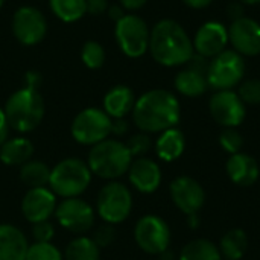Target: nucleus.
<instances>
[{
	"label": "nucleus",
	"mask_w": 260,
	"mask_h": 260,
	"mask_svg": "<svg viewBox=\"0 0 260 260\" xmlns=\"http://www.w3.org/2000/svg\"><path fill=\"white\" fill-rule=\"evenodd\" d=\"M136 126L146 134L163 133L177 126L181 116L178 98L163 88H154L136 99L133 108Z\"/></svg>",
	"instance_id": "1"
},
{
	"label": "nucleus",
	"mask_w": 260,
	"mask_h": 260,
	"mask_svg": "<svg viewBox=\"0 0 260 260\" xmlns=\"http://www.w3.org/2000/svg\"><path fill=\"white\" fill-rule=\"evenodd\" d=\"M148 52L152 59L163 67L184 66L195 55L192 38L186 29L172 18H163L152 26Z\"/></svg>",
	"instance_id": "2"
},
{
	"label": "nucleus",
	"mask_w": 260,
	"mask_h": 260,
	"mask_svg": "<svg viewBox=\"0 0 260 260\" xmlns=\"http://www.w3.org/2000/svg\"><path fill=\"white\" fill-rule=\"evenodd\" d=\"M44 110V101L40 91L30 87H21L14 91L3 108L11 129L21 134L34 131L41 123Z\"/></svg>",
	"instance_id": "3"
},
{
	"label": "nucleus",
	"mask_w": 260,
	"mask_h": 260,
	"mask_svg": "<svg viewBox=\"0 0 260 260\" xmlns=\"http://www.w3.org/2000/svg\"><path fill=\"white\" fill-rule=\"evenodd\" d=\"M133 155L125 142L117 139H105L104 142L91 146L87 165L91 174L104 180H117L125 175L131 166Z\"/></svg>",
	"instance_id": "4"
},
{
	"label": "nucleus",
	"mask_w": 260,
	"mask_h": 260,
	"mask_svg": "<svg viewBox=\"0 0 260 260\" xmlns=\"http://www.w3.org/2000/svg\"><path fill=\"white\" fill-rule=\"evenodd\" d=\"M91 171L81 158H64L50 171L49 189L61 198H76L91 183Z\"/></svg>",
	"instance_id": "5"
},
{
	"label": "nucleus",
	"mask_w": 260,
	"mask_h": 260,
	"mask_svg": "<svg viewBox=\"0 0 260 260\" xmlns=\"http://www.w3.org/2000/svg\"><path fill=\"white\" fill-rule=\"evenodd\" d=\"M114 37L120 52L128 58H140L149 50L151 29L137 14L126 12L114 24Z\"/></svg>",
	"instance_id": "6"
},
{
	"label": "nucleus",
	"mask_w": 260,
	"mask_h": 260,
	"mask_svg": "<svg viewBox=\"0 0 260 260\" xmlns=\"http://www.w3.org/2000/svg\"><path fill=\"white\" fill-rule=\"evenodd\" d=\"M245 59L233 49H225L209 61L207 82L209 87L219 90H233L244 81Z\"/></svg>",
	"instance_id": "7"
},
{
	"label": "nucleus",
	"mask_w": 260,
	"mask_h": 260,
	"mask_svg": "<svg viewBox=\"0 0 260 260\" xmlns=\"http://www.w3.org/2000/svg\"><path fill=\"white\" fill-rule=\"evenodd\" d=\"M131 209L133 195L125 184L110 181L101 189L96 201V212L104 222L111 225L120 224L129 216Z\"/></svg>",
	"instance_id": "8"
},
{
	"label": "nucleus",
	"mask_w": 260,
	"mask_h": 260,
	"mask_svg": "<svg viewBox=\"0 0 260 260\" xmlns=\"http://www.w3.org/2000/svg\"><path fill=\"white\" fill-rule=\"evenodd\" d=\"M111 120L113 119L102 108L90 107L76 114L70 131L78 143L94 146L110 137Z\"/></svg>",
	"instance_id": "9"
},
{
	"label": "nucleus",
	"mask_w": 260,
	"mask_h": 260,
	"mask_svg": "<svg viewBox=\"0 0 260 260\" xmlns=\"http://www.w3.org/2000/svg\"><path fill=\"white\" fill-rule=\"evenodd\" d=\"M134 239L139 248L152 256H161L171 244V230L165 219L155 215L140 218L134 227Z\"/></svg>",
	"instance_id": "10"
},
{
	"label": "nucleus",
	"mask_w": 260,
	"mask_h": 260,
	"mask_svg": "<svg viewBox=\"0 0 260 260\" xmlns=\"http://www.w3.org/2000/svg\"><path fill=\"white\" fill-rule=\"evenodd\" d=\"M11 29L20 44L35 46L43 41L47 34V20L38 8L24 5L14 12Z\"/></svg>",
	"instance_id": "11"
},
{
	"label": "nucleus",
	"mask_w": 260,
	"mask_h": 260,
	"mask_svg": "<svg viewBox=\"0 0 260 260\" xmlns=\"http://www.w3.org/2000/svg\"><path fill=\"white\" fill-rule=\"evenodd\" d=\"M55 218L67 232L82 235L93 227L96 213L87 201L76 197L64 198L55 209Z\"/></svg>",
	"instance_id": "12"
},
{
	"label": "nucleus",
	"mask_w": 260,
	"mask_h": 260,
	"mask_svg": "<svg viewBox=\"0 0 260 260\" xmlns=\"http://www.w3.org/2000/svg\"><path fill=\"white\" fill-rule=\"evenodd\" d=\"M213 120L224 128L239 126L247 116V105L235 90H219L209 101Z\"/></svg>",
	"instance_id": "13"
},
{
	"label": "nucleus",
	"mask_w": 260,
	"mask_h": 260,
	"mask_svg": "<svg viewBox=\"0 0 260 260\" xmlns=\"http://www.w3.org/2000/svg\"><path fill=\"white\" fill-rule=\"evenodd\" d=\"M192 43L197 55L212 59L229 49V27L218 20H209L197 29Z\"/></svg>",
	"instance_id": "14"
},
{
	"label": "nucleus",
	"mask_w": 260,
	"mask_h": 260,
	"mask_svg": "<svg viewBox=\"0 0 260 260\" xmlns=\"http://www.w3.org/2000/svg\"><path fill=\"white\" fill-rule=\"evenodd\" d=\"M229 44L244 58L260 55L259 21L245 15L233 20L229 26Z\"/></svg>",
	"instance_id": "15"
},
{
	"label": "nucleus",
	"mask_w": 260,
	"mask_h": 260,
	"mask_svg": "<svg viewBox=\"0 0 260 260\" xmlns=\"http://www.w3.org/2000/svg\"><path fill=\"white\" fill-rule=\"evenodd\" d=\"M169 193L172 203L187 216L197 215L206 201V193L203 186L189 175H181L174 178L169 186Z\"/></svg>",
	"instance_id": "16"
},
{
	"label": "nucleus",
	"mask_w": 260,
	"mask_h": 260,
	"mask_svg": "<svg viewBox=\"0 0 260 260\" xmlns=\"http://www.w3.org/2000/svg\"><path fill=\"white\" fill-rule=\"evenodd\" d=\"M56 195L49 187H34L29 189L21 200V213L24 219L30 224L41 221H49L55 215Z\"/></svg>",
	"instance_id": "17"
},
{
	"label": "nucleus",
	"mask_w": 260,
	"mask_h": 260,
	"mask_svg": "<svg viewBox=\"0 0 260 260\" xmlns=\"http://www.w3.org/2000/svg\"><path fill=\"white\" fill-rule=\"evenodd\" d=\"M126 174L131 186L140 193H152L161 184L160 166L154 160L146 157L133 160Z\"/></svg>",
	"instance_id": "18"
},
{
	"label": "nucleus",
	"mask_w": 260,
	"mask_h": 260,
	"mask_svg": "<svg viewBox=\"0 0 260 260\" xmlns=\"http://www.w3.org/2000/svg\"><path fill=\"white\" fill-rule=\"evenodd\" d=\"M225 171L232 183L241 187L253 186L260 177L259 163L254 157L245 152H236L230 155L225 165Z\"/></svg>",
	"instance_id": "19"
},
{
	"label": "nucleus",
	"mask_w": 260,
	"mask_h": 260,
	"mask_svg": "<svg viewBox=\"0 0 260 260\" xmlns=\"http://www.w3.org/2000/svg\"><path fill=\"white\" fill-rule=\"evenodd\" d=\"M136 94L134 91L123 84L114 85L110 88L104 96V111L111 119H125L129 113H133L134 104H136Z\"/></svg>",
	"instance_id": "20"
},
{
	"label": "nucleus",
	"mask_w": 260,
	"mask_h": 260,
	"mask_svg": "<svg viewBox=\"0 0 260 260\" xmlns=\"http://www.w3.org/2000/svg\"><path fill=\"white\" fill-rule=\"evenodd\" d=\"M27 248V239L20 229L0 224V260H26Z\"/></svg>",
	"instance_id": "21"
},
{
	"label": "nucleus",
	"mask_w": 260,
	"mask_h": 260,
	"mask_svg": "<svg viewBox=\"0 0 260 260\" xmlns=\"http://www.w3.org/2000/svg\"><path fill=\"white\" fill-rule=\"evenodd\" d=\"M174 85L180 94H183L186 98H198V96L204 94L209 88L207 73L204 70L187 66L186 69L180 70L175 75Z\"/></svg>",
	"instance_id": "22"
},
{
	"label": "nucleus",
	"mask_w": 260,
	"mask_h": 260,
	"mask_svg": "<svg viewBox=\"0 0 260 260\" xmlns=\"http://www.w3.org/2000/svg\"><path fill=\"white\" fill-rule=\"evenodd\" d=\"M155 154L163 161H174L180 158L186 148V139L181 129L177 126L169 128L163 133H160L158 139L155 140Z\"/></svg>",
	"instance_id": "23"
},
{
	"label": "nucleus",
	"mask_w": 260,
	"mask_h": 260,
	"mask_svg": "<svg viewBox=\"0 0 260 260\" xmlns=\"http://www.w3.org/2000/svg\"><path fill=\"white\" fill-rule=\"evenodd\" d=\"M34 155V145L26 137H12L8 139L0 146V160L6 166H21L29 161Z\"/></svg>",
	"instance_id": "24"
},
{
	"label": "nucleus",
	"mask_w": 260,
	"mask_h": 260,
	"mask_svg": "<svg viewBox=\"0 0 260 260\" xmlns=\"http://www.w3.org/2000/svg\"><path fill=\"white\" fill-rule=\"evenodd\" d=\"M248 248V236L242 229L229 230L219 242L221 256L227 260H241Z\"/></svg>",
	"instance_id": "25"
},
{
	"label": "nucleus",
	"mask_w": 260,
	"mask_h": 260,
	"mask_svg": "<svg viewBox=\"0 0 260 260\" xmlns=\"http://www.w3.org/2000/svg\"><path fill=\"white\" fill-rule=\"evenodd\" d=\"M50 171L52 168H49L44 161L30 158L29 161L20 166V180L29 189L47 187L50 180Z\"/></svg>",
	"instance_id": "26"
},
{
	"label": "nucleus",
	"mask_w": 260,
	"mask_h": 260,
	"mask_svg": "<svg viewBox=\"0 0 260 260\" xmlns=\"http://www.w3.org/2000/svg\"><path fill=\"white\" fill-rule=\"evenodd\" d=\"M180 260H222V256L219 247L212 241L195 239L183 247Z\"/></svg>",
	"instance_id": "27"
},
{
	"label": "nucleus",
	"mask_w": 260,
	"mask_h": 260,
	"mask_svg": "<svg viewBox=\"0 0 260 260\" xmlns=\"http://www.w3.org/2000/svg\"><path fill=\"white\" fill-rule=\"evenodd\" d=\"M52 14L64 21L75 23L87 14V0H49Z\"/></svg>",
	"instance_id": "28"
},
{
	"label": "nucleus",
	"mask_w": 260,
	"mask_h": 260,
	"mask_svg": "<svg viewBox=\"0 0 260 260\" xmlns=\"http://www.w3.org/2000/svg\"><path fill=\"white\" fill-rule=\"evenodd\" d=\"M99 250L91 238L78 236L67 244L64 260H99Z\"/></svg>",
	"instance_id": "29"
},
{
	"label": "nucleus",
	"mask_w": 260,
	"mask_h": 260,
	"mask_svg": "<svg viewBox=\"0 0 260 260\" xmlns=\"http://www.w3.org/2000/svg\"><path fill=\"white\" fill-rule=\"evenodd\" d=\"M105 49L101 43L94 41V40H88L82 44L81 49V61L84 62L85 67L96 70L101 69L105 62Z\"/></svg>",
	"instance_id": "30"
},
{
	"label": "nucleus",
	"mask_w": 260,
	"mask_h": 260,
	"mask_svg": "<svg viewBox=\"0 0 260 260\" xmlns=\"http://www.w3.org/2000/svg\"><path fill=\"white\" fill-rule=\"evenodd\" d=\"M26 260H64V256L52 242H34L27 248Z\"/></svg>",
	"instance_id": "31"
},
{
	"label": "nucleus",
	"mask_w": 260,
	"mask_h": 260,
	"mask_svg": "<svg viewBox=\"0 0 260 260\" xmlns=\"http://www.w3.org/2000/svg\"><path fill=\"white\" fill-rule=\"evenodd\" d=\"M128 151L131 152L133 158H140V157H145L149 149L152 148V140L149 137V134L146 133H139V134H134L131 136L126 142H125Z\"/></svg>",
	"instance_id": "32"
},
{
	"label": "nucleus",
	"mask_w": 260,
	"mask_h": 260,
	"mask_svg": "<svg viewBox=\"0 0 260 260\" xmlns=\"http://www.w3.org/2000/svg\"><path fill=\"white\" fill-rule=\"evenodd\" d=\"M238 94L245 105H260V79L253 78L242 81L239 84Z\"/></svg>",
	"instance_id": "33"
},
{
	"label": "nucleus",
	"mask_w": 260,
	"mask_h": 260,
	"mask_svg": "<svg viewBox=\"0 0 260 260\" xmlns=\"http://www.w3.org/2000/svg\"><path fill=\"white\" fill-rule=\"evenodd\" d=\"M219 145L225 152L233 155L236 152H241L244 146V139L236 128H224L219 136Z\"/></svg>",
	"instance_id": "34"
},
{
	"label": "nucleus",
	"mask_w": 260,
	"mask_h": 260,
	"mask_svg": "<svg viewBox=\"0 0 260 260\" xmlns=\"http://www.w3.org/2000/svg\"><path fill=\"white\" fill-rule=\"evenodd\" d=\"M91 239L94 241V244H96L99 248H107V247H110V245L116 241V229H114V225L104 222L102 225H99V227L94 230V235H93Z\"/></svg>",
	"instance_id": "35"
},
{
	"label": "nucleus",
	"mask_w": 260,
	"mask_h": 260,
	"mask_svg": "<svg viewBox=\"0 0 260 260\" xmlns=\"http://www.w3.org/2000/svg\"><path fill=\"white\" fill-rule=\"evenodd\" d=\"M55 229L50 224V221H41L37 224H32V236L35 242H50L53 239Z\"/></svg>",
	"instance_id": "36"
},
{
	"label": "nucleus",
	"mask_w": 260,
	"mask_h": 260,
	"mask_svg": "<svg viewBox=\"0 0 260 260\" xmlns=\"http://www.w3.org/2000/svg\"><path fill=\"white\" fill-rule=\"evenodd\" d=\"M108 0H87V14L91 15H102L108 11Z\"/></svg>",
	"instance_id": "37"
},
{
	"label": "nucleus",
	"mask_w": 260,
	"mask_h": 260,
	"mask_svg": "<svg viewBox=\"0 0 260 260\" xmlns=\"http://www.w3.org/2000/svg\"><path fill=\"white\" fill-rule=\"evenodd\" d=\"M129 129V125L125 119H113L111 120V134L120 137L125 136Z\"/></svg>",
	"instance_id": "38"
},
{
	"label": "nucleus",
	"mask_w": 260,
	"mask_h": 260,
	"mask_svg": "<svg viewBox=\"0 0 260 260\" xmlns=\"http://www.w3.org/2000/svg\"><path fill=\"white\" fill-rule=\"evenodd\" d=\"M9 123H8V119H6V114L3 111V108H0V146L9 139Z\"/></svg>",
	"instance_id": "39"
},
{
	"label": "nucleus",
	"mask_w": 260,
	"mask_h": 260,
	"mask_svg": "<svg viewBox=\"0 0 260 260\" xmlns=\"http://www.w3.org/2000/svg\"><path fill=\"white\" fill-rule=\"evenodd\" d=\"M40 84H41V75L38 72L30 70L24 75V87H30V88L38 90Z\"/></svg>",
	"instance_id": "40"
},
{
	"label": "nucleus",
	"mask_w": 260,
	"mask_h": 260,
	"mask_svg": "<svg viewBox=\"0 0 260 260\" xmlns=\"http://www.w3.org/2000/svg\"><path fill=\"white\" fill-rule=\"evenodd\" d=\"M148 0H119V5L125 9V11H137L142 9L146 5Z\"/></svg>",
	"instance_id": "41"
},
{
	"label": "nucleus",
	"mask_w": 260,
	"mask_h": 260,
	"mask_svg": "<svg viewBox=\"0 0 260 260\" xmlns=\"http://www.w3.org/2000/svg\"><path fill=\"white\" fill-rule=\"evenodd\" d=\"M125 14H126V12H125V9H123L120 5H110V6H108V11H107V15H108L114 23L119 21Z\"/></svg>",
	"instance_id": "42"
},
{
	"label": "nucleus",
	"mask_w": 260,
	"mask_h": 260,
	"mask_svg": "<svg viewBox=\"0 0 260 260\" xmlns=\"http://www.w3.org/2000/svg\"><path fill=\"white\" fill-rule=\"evenodd\" d=\"M229 17L232 18V21L233 20H238V18H241V17H244V8H242V3H232L230 6H229Z\"/></svg>",
	"instance_id": "43"
},
{
	"label": "nucleus",
	"mask_w": 260,
	"mask_h": 260,
	"mask_svg": "<svg viewBox=\"0 0 260 260\" xmlns=\"http://www.w3.org/2000/svg\"><path fill=\"white\" fill-rule=\"evenodd\" d=\"M213 0H183L184 5H187L192 9H204L207 8Z\"/></svg>",
	"instance_id": "44"
},
{
	"label": "nucleus",
	"mask_w": 260,
	"mask_h": 260,
	"mask_svg": "<svg viewBox=\"0 0 260 260\" xmlns=\"http://www.w3.org/2000/svg\"><path fill=\"white\" fill-rule=\"evenodd\" d=\"M239 3H242V5H250V6H254V5H260V0H239Z\"/></svg>",
	"instance_id": "45"
},
{
	"label": "nucleus",
	"mask_w": 260,
	"mask_h": 260,
	"mask_svg": "<svg viewBox=\"0 0 260 260\" xmlns=\"http://www.w3.org/2000/svg\"><path fill=\"white\" fill-rule=\"evenodd\" d=\"M3 5H5V0H0V8H2Z\"/></svg>",
	"instance_id": "46"
}]
</instances>
